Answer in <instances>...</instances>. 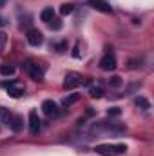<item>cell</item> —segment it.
Wrapping results in <instances>:
<instances>
[{"mask_svg": "<svg viewBox=\"0 0 154 156\" xmlns=\"http://www.w3.org/2000/svg\"><path fill=\"white\" fill-rule=\"evenodd\" d=\"M94 151L102 156H120L127 153V147L123 144H102V145H96Z\"/></svg>", "mask_w": 154, "mask_h": 156, "instance_id": "obj_1", "label": "cell"}, {"mask_svg": "<svg viewBox=\"0 0 154 156\" xmlns=\"http://www.w3.org/2000/svg\"><path fill=\"white\" fill-rule=\"evenodd\" d=\"M22 67H24V69L27 71V75L33 78L35 82H42V80H44V73H42V69H40L37 64H33L31 60L24 62V64H22Z\"/></svg>", "mask_w": 154, "mask_h": 156, "instance_id": "obj_2", "label": "cell"}, {"mask_svg": "<svg viewBox=\"0 0 154 156\" xmlns=\"http://www.w3.org/2000/svg\"><path fill=\"white\" fill-rule=\"evenodd\" d=\"M80 83H82V76L78 73H69L67 78H65V82H64V87L65 89H76Z\"/></svg>", "mask_w": 154, "mask_h": 156, "instance_id": "obj_3", "label": "cell"}, {"mask_svg": "<svg viewBox=\"0 0 154 156\" xmlns=\"http://www.w3.org/2000/svg\"><path fill=\"white\" fill-rule=\"evenodd\" d=\"M27 42L31 44V45H35V47H38V45H42L44 44V35L40 33V31H37V29H31V31H27Z\"/></svg>", "mask_w": 154, "mask_h": 156, "instance_id": "obj_4", "label": "cell"}, {"mask_svg": "<svg viewBox=\"0 0 154 156\" xmlns=\"http://www.w3.org/2000/svg\"><path fill=\"white\" fill-rule=\"evenodd\" d=\"M89 5L93 7V9H96V11H100V13H113V7L107 4V2H103V0H89Z\"/></svg>", "mask_w": 154, "mask_h": 156, "instance_id": "obj_5", "label": "cell"}, {"mask_svg": "<svg viewBox=\"0 0 154 156\" xmlns=\"http://www.w3.org/2000/svg\"><path fill=\"white\" fill-rule=\"evenodd\" d=\"M42 111H44L47 116H56V115H58V105H56L53 100H44V102H42Z\"/></svg>", "mask_w": 154, "mask_h": 156, "instance_id": "obj_6", "label": "cell"}, {"mask_svg": "<svg viewBox=\"0 0 154 156\" xmlns=\"http://www.w3.org/2000/svg\"><path fill=\"white\" fill-rule=\"evenodd\" d=\"M7 125H9L15 133H20V131L24 129V118L18 116V115H11L9 122H7Z\"/></svg>", "mask_w": 154, "mask_h": 156, "instance_id": "obj_7", "label": "cell"}, {"mask_svg": "<svg viewBox=\"0 0 154 156\" xmlns=\"http://www.w3.org/2000/svg\"><path fill=\"white\" fill-rule=\"evenodd\" d=\"M29 131H31V134H38L40 133V118L37 115V111L29 113Z\"/></svg>", "mask_w": 154, "mask_h": 156, "instance_id": "obj_8", "label": "cell"}, {"mask_svg": "<svg viewBox=\"0 0 154 156\" xmlns=\"http://www.w3.org/2000/svg\"><path fill=\"white\" fill-rule=\"evenodd\" d=\"M100 67H102L103 71H113L116 67V58L113 55H105V56L100 60Z\"/></svg>", "mask_w": 154, "mask_h": 156, "instance_id": "obj_9", "label": "cell"}, {"mask_svg": "<svg viewBox=\"0 0 154 156\" xmlns=\"http://www.w3.org/2000/svg\"><path fill=\"white\" fill-rule=\"evenodd\" d=\"M40 18L44 20V22H53L54 20V11H53V7H47V9H44L42 11V15H40Z\"/></svg>", "mask_w": 154, "mask_h": 156, "instance_id": "obj_10", "label": "cell"}, {"mask_svg": "<svg viewBox=\"0 0 154 156\" xmlns=\"http://www.w3.org/2000/svg\"><path fill=\"white\" fill-rule=\"evenodd\" d=\"M7 94H9L11 98H20V96L24 94V89H22V87H15V85H11V87H7Z\"/></svg>", "mask_w": 154, "mask_h": 156, "instance_id": "obj_11", "label": "cell"}, {"mask_svg": "<svg viewBox=\"0 0 154 156\" xmlns=\"http://www.w3.org/2000/svg\"><path fill=\"white\" fill-rule=\"evenodd\" d=\"M78 100H80V93H73V94H69V96H65L62 104H64L65 107H69V105H73V104H75V102H78Z\"/></svg>", "mask_w": 154, "mask_h": 156, "instance_id": "obj_12", "label": "cell"}, {"mask_svg": "<svg viewBox=\"0 0 154 156\" xmlns=\"http://www.w3.org/2000/svg\"><path fill=\"white\" fill-rule=\"evenodd\" d=\"M89 94H91L93 98H102V96H103V89H102L100 85H91Z\"/></svg>", "mask_w": 154, "mask_h": 156, "instance_id": "obj_13", "label": "cell"}, {"mask_svg": "<svg viewBox=\"0 0 154 156\" xmlns=\"http://www.w3.org/2000/svg\"><path fill=\"white\" fill-rule=\"evenodd\" d=\"M134 104L140 107V109H143V111H147L149 107H151V104H149V100L147 98H143V96H138L136 100H134Z\"/></svg>", "mask_w": 154, "mask_h": 156, "instance_id": "obj_14", "label": "cell"}, {"mask_svg": "<svg viewBox=\"0 0 154 156\" xmlns=\"http://www.w3.org/2000/svg\"><path fill=\"white\" fill-rule=\"evenodd\" d=\"M75 11V5L73 4H62V7H60V15L62 16H67V15H71Z\"/></svg>", "mask_w": 154, "mask_h": 156, "instance_id": "obj_15", "label": "cell"}, {"mask_svg": "<svg viewBox=\"0 0 154 156\" xmlns=\"http://www.w3.org/2000/svg\"><path fill=\"white\" fill-rule=\"evenodd\" d=\"M0 75L11 76V75H15V67L13 66H0Z\"/></svg>", "mask_w": 154, "mask_h": 156, "instance_id": "obj_16", "label": "cell"}, {"mask_svg": "<svg viewBox=\"0 0 154 156\" xmlns=\"http://www.w3.org/2000/svg\"><path fill=\"white\" fill-rule=\"evenodd\" d=\"M9 118H11V113H9V109L7 107H0V120L2 122H9Z\"/></svg>", "mask_w": 154, "mask_h": 156, "instance_id": "obj_17", "label": "cell"}, {"mask_svg": "<svg viewBox=\"0 0 154 156\" xmlns=\"http://www.w3.org/2000/svg\"><path fill=\"white\" fill-rule=\"evenodd\" d=\"M109 85H111V87H120V85H121V76H118V75L111 76L109 78Z\"/></svg>", "mask_w": 154, "mask_h": 156, "instance_id": "obj_18", "label": "cell"}, {"mask_svg": "<svg viewBox=\"0 0 154 156\" xmlns=\"http://www.w3.org/2000/svg\"><path fill=\"white\" fill-rule=\"evenodd\" d=\"M107 115H109V116H120V115H121V109H118V107H111V109L107 111Z\"/></svg>", "mask_w": 154, "mask_h": 156, "instance_id": "obj_19", "label": "cell"}, {"mask_svg": "<svg viewBox=\"0 0 154 156\" xmlns=\"http://www.w3.org/2000/svg\"><path fill=\"white\" fill-rule=\"evenodd\" d=\"M65 47H67V44H65V42H60V44L56 45V49H58V53H64V51H65Z\"/></svg>", "mask_w": 154, "mask_h": 156, "instance_id": "obj_20", "label": "cell"}, {"mask_svg": "<svg viewBox=\"0 0 154 156\" xmlns=\"http://www.w3.org/2000/svg\"><path fill=\"white\" fill-rule=\"evenodd\" d=\"M49 24H51L53 29H60V27H62V22H58V20H56V22H49Z\"/></svg>", "mask_w": 154, "mask_h": 156, "instance_id": "obj_21", "label": "cell"}, {"mask_svg": "<svg viewBox=\"0 0 154 156\" xmlns=\"http://www.w3.org/2000/svg\"><path fill=\"white\" fill-rule=\"evenodd\" d=\"M78 49H80V45H75V51H73V56H75V58H80V51H78Z\"/></svg>", "mask_w": 154, "mask_h": 156, "instance_id": "obj_22", "label": "cell"}, {"mask_svg": "<svg viewBox=\"0 0 154 156\" xmlns=\"http://www.w3.org/2000/svg\"><path fill=\"white\" fill-rule=\"evenodd\" d=\"M5 24H7V22H5V20H4V18H2V16H0V27H4V26H5Z\"/></svg>", "mask_w": 154, "mask_h": 156, "instance_id": "obj_23", "label": "cell"}, {"mask_svg": "<svg viewBox=\"0 0 154 156\" xmlns=\"http://www.w3.org/2000/svg\"><path fill=\"white\" fill-rule=\"evenodd\" d=\"M4 40H5V38H4V35L0 33V49H2V44H4Z\"/></svg>", "mask_w": 154, "mask_h": 156, "instance_id": "obj_24", "label": "cell"}, {"mask_svg": "<svg viewBox=\"0 0 154 156\" xmlns=\"http://www.w3.org/2000/svg\"><path fill=\"white\" fill-rule=\"evenodd\" d=\"M5 2H7V0H0V7H4V5H5Z\"/></svg>", "mask_w": 154, "mask_h": 156, "instance_id": "obj_25", "label": "cell"}]
</instances>
